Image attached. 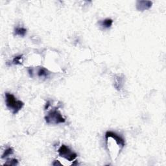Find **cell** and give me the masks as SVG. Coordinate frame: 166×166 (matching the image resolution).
Instances as JSON below:
<instances>
[{"label": "cell", "mask_w": 166, "mask_h": 166, "mask_svg": "<svg viewBox=\"0 0 166 166\" xmlns=\"http://www.w3.org/2000/svg\"><path fill=\"white\" fill-rule=\"evenodd\" d=\"M5 105L7 108L11 112L12 114H16L20 112L24 106L23 102L18 100L14 95L9 92L5 93Z\"/></svg>", "instance_id": "obj_1"}, {"label": "cell", "mask_w": 166, "mask_h": 166, "mask_svg": "<svg viewBox=\"0 0 166 166\" xmlns=\"http://www.w3.org/2000/svg\"><path fill=\"white\" fill-rule=\"evenodd\" d=\"M45 120L48 125H58L66 122V119L57 109H53L49 112L45 116Z\"/></svg>", "instance_id": "obj_2"}, {"label": "cell", "mask_w": 166, "mask_h": 166, "mask_svg": "<svg viewBox=\"0 0 166 166\" xmlns=\"http://www.w3.org/2000/svg\"><path fill=\"white\" fill-rule=\"evenodd\" d=\"M58 152L59 156L64 158L70 162H72L77 156V154L75 152H73L71 149L65 145H62L61 147L59 149Z\"/></svg>", "instance_id": "obj_3"}, {"label": "cell", "mask_w": 166, "mask_h": 166, "mask_svg": "<svg viewBox=\"0 0 166 166\" xmlns=\"http://www.w3.org/2000/svg\"><path fill=\"white\" fill-rule=\"evenodd\" d=\"M108 138H112V139H114L121 149H123L125 147V141L124 138H122L121 136L116 134V132L112 131H107L105 134V139H107Z\"/></svg>", "instance_id": "obj_4"}, {"label": "cell", "mask_w": 166, "mask_h": 166, "mask_svg": "<svg viewBox=\"0 0 166 166\" xmlns=\"http://www.w3.org/2000/svg\"><path fill=\"white\" fill-rule=\"evenodd\" d=\"M152 5V2L151 1H137L136 7L139 11H144L151 9Z\"/></svg>", "instance_id": "obj_5"}, {"label": "cell", "mask_w": 166, "mask_h": 166, "mask_svg": "<svg viewBox=\"0 0 166 166\" xmlns=\"http://www.w3.org/2000/svg\"><path fill=\"white\" fill-rule=\"evenodd\" d=\"M37 75L38 77L40 78H47L50 75V72L47 69L44 68L43 67H40L37 71Z\"/></svg>", "instance_id": "obj_6"}, {"label": "cell", "mask_w": 166, "mask_h": 166, "mask_svg": "<svg viewBox=\"0 0 166 166\" xmlns=\"http://www.w3.org/2000/svg\"><path fill=\"white\" fill-rule=\"evenodd\" d=\"M113 20L110 18H107L104 20H102L99 21L100 25L104 29H109L112 25Z\"/></svg>", "instance_id": "obj_7"}, {"label": "cell", "mask_w": 166, "mask_h": 166, "mask_svg": "<svg viewBox=\"0 0 166 166\" xmlns=\"http://www.w3.org/2000/svg\"><path fill=\"white\" fill-rule=\"evenodd\" d=\"M27 33V29L23 28H16L14 29V34L21 37H25Z\"/></svg>", "instance_id": "obj_8"}, {"label": "cell", "mask_w": 166, "mask_h": 166, "mask_svg": "<svg viewBox=\"0 0 166 166\" xmlns=\"http://www.w3.org/2000/svg\"><path fill=\"white\" fill-rule=\"evenodd\" d=\"M13 153H14V150H13L12 148L11 147L7 148L4 151L3 154L1 156V158L2 159L6 158L10 156V155H12Z\"/></svg>", "instance_id": "obj_9"}, {"label": "cell", "mask_w": 166, "mask_h": 166, "mask_svg": "<svg viewBox=\"0 0 166 166\" xmlns=\"http://www.w3.org/2000/svg\"><path fill=\"white\" fill-rule=\"evenodd\" d=\"M23 55H18L15 56L14 59L12 60V63L16 65H21L22 63H21V59H22Z\"/></svg>", "instance_id": "obj_10"}, {"label": "cell", "mask_w": 166, "mask_h": 166, "mask_svg": "<svg viewBox=\"0 0 166 166\" xmlns=\"http://www.w3.org/2000/svg\"><path fill=\"white\" fill-rule=\"evenodd\" d=\"M18 164V160L16 158L7 160V162L4 165H17Z\"/></svg>", "instance_id": "obj_11"}, {"label": "cell", "mask_w": 166, "mask_h": 166, "mask_svg": "<svg viewBox=\"0 0 166 166\" xmlns=\"http://www.w3.org/2000/svg\"><path fill=\"white\" fill-rule=\"evenodd\" d=\"M53 165H62V164L60 163L59 161H58V160H55V161L53 163Z\"/></svg>", "instance_id": "obj_12"}, {"label": "cell", "mask_w": 166, "mask_h": 166, "mask_svg": "<svg viewBox=\"0 0 166 166\" xmlns=\"http://www.w3.org/2000/svg\"><path fill=\"white\" fill-rule=\"evenodd\" d=\"M47 103H48V105H46L45 107V110H46V109H48V107H49V106L50 105V101H48V102H47Z\"/></svg>", "instance_id": "obj_13"}]
</instances>
